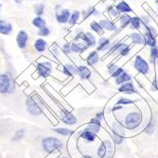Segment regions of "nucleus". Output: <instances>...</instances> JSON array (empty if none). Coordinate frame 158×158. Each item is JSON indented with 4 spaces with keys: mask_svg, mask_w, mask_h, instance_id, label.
Instances as JSON below:
<instances>
[{
    "mask_svg": "<svg viewBox=\"0 0 158 158\" xmlns=\"http://www.w3.org/2000/svg\"><path fill=\"white\" fill-rule=\"evenodd\" d=\"M41 146L43 151L50 154L55 152H61L64 149V143L55 136H45L41 141Z\"/></svg>",
    "mask_w": 158,
    "mask_h": 158,
    "instance_id": "obj_1",
    "label": "nucleus"
},
{
    "mask_svg": "<svg viewBox=\"0 0 158 158\" xmlns=\"http://www.w3.org/2000/svg\"><path fill=\"white\" fill-rule=\"evenodd\" d=\"M16 82L13 76L9 73L0 74V94L1 95H10L15 92Z\"/></svg>",
    "mask_w": 158,
    "mask_h": 158,
    "instance_id": "obj_2",
    "label": "nucleus"
},
{
    "mask_svg": "<svg viewBox=\"0 0 158 158\" xmlns=\"http://www.w3.org/2000/svg\"><path fill=\"white\" fill-rule=\"evenodd\" d=\"M26 108L27 113L33 117H39L44 114L42 102L37 98V96H30L26 99Z\"/></svg>",
    "mask_w": 158,
    "mask_h": 158,
    "instance_id": "obj_3",
    "label": "nucleus"
},
{
    "mask_svg": "<svg viewBox=\"0 0 158 158\" xmlns=\"http://www.w3.org/2000/svg\"><path fill=\"white\" fill-rule=\"evenodd\" d=\"M142 123V114L140 112H131L127 114L124 119L125 128L129 130H135Z\"/></svg>",
    "mask_w": 158,
    "mask_h": 158,
    "instance_id": "obj_4",
    "label": "nucleus"
},
{
    "mask_svg": "<svg viewBox=\"0 0 158 158\" xmlns=\"http://www.w3.org/2000/svg\"><path fill=\"white\" fill-rule=\"evenodd\" d=\"M36 72L38 77L48 79L52 75L53 72V64L49 60L39 61L36 64Z\"/></svg>",
    "mask_w": 158,
    "mask_h": 158,
    "instance_id": "obj_5",
    "label": "nucleus"
},
{
    "mask_svg": "<svg viewBox=\"0 0 158 158\" xmlns=\"http://www.w3.org/2000/svg\"><path fill=\"white\" fill-rule=\"evenodd\" d=\"M59 117L62 120L63 123H64L65 125H68V126H72V125H75L77 122H78V118L73 113H71L70 111L63 108V107H60L59 108Z\"/></svg>",
    "mask_w": 158,
    "mask_h": 158,
    "instance_id": "obj_6",
    "label": "nucleus"
},
{
    "mask_svg": "<svg viewBox=\"0 0 158 158\" xmlns=\"http://www.w3.org/2000/svg\"><path fill=\"white\" fill-rule=\"evenodd\" d=\"M113 153H114L113 144L109 140L102 141L97 152V154L99 158H111Z\"/></svg>",
    "mask_w": 158,
    "mask_h": 158,
    "instance_id": "obj_7",
    "label": "nucleus"
},
{
    "mask_svg": "<svg viewBox=\"0 0 158 158\" xmlns=\"http://www.w3.org/2000/svg\"><path fill=\"white\" fill-rule=\"evenodd\" d=\"M134 67L135 70H137L139 73L143 75H147L150 72V66L148 62L139 55L136 56L134 60Z\"/></svg>",
    "mask_w": 158,
    "mask_h": 158,
    "instance_id": "obj_8",
    "label": "nucleus"
},
{
    "mask_svg": "<svg viewBox=\"0 0 158 158\" xmlns=\"http://www.w3.org/2000/svg\"><path fill=\"white\" fill-rule=\"evenodd\" d=\"M70 10L67 9H62L58 11L55 12V17L56 20L59 24H67L70 18Z\"/></svg>",
    "mask_w": 158,
    "mask_h": 158,
    "instance_id": "obj_9",
    "label": "nucleus"
},
{
    "mask_svg": "<svg viewBox=\"0 0 158 158\" xmlns=\"http://www.w3.org/2000/svg\"><path fill=\"white\" fill-rule=\"evenodd\" d=\"M28 34L25 31H20L16 36V44L20 49H25L27 46Z\"/></svg>",
    "mask_w": 158,
    "mask_h": 158,
    "instance_id": "obj_10",
    "label": "nucleus"
},
{
    "mask_svg": "<svg viewBox=\"0 0 158 158\" xmlns=\"http://www.w3.org/2000/svg\"><path fill=\"white\" fill-rule=\"evenodd\" d=\"M80 40L81 42H83L88 48L89 47H95L97 45V39L94 36V34H92L91 32H82Z\"/></svg>",
    "mask_w": 158,
    "mask_h": 158,
    "instance_id": "obj_11",
    "label": "nucleus"
},
{
    "mask_svg": "<svg viewBox=\"0 0 158 158\" xmlns=\"http://www.w3.org/2000/svg\"><path fill=\"white\" fill-rule=\"evenodd\" d=\"M77 75L81 80H90L92 77V71L86 65H79L77 66Z\"/></svg>",
    "mask_w": 158,
    "mask_h": 158,
    "instance_id": "obj_12",
    "label": "nucleus"
},
{
    "mask_svg": "<svg viewBox=\"0 0 158 158\" xmlns=\"http://www.w3.org/2000/svg\"><path fill=\"white\" fill-rule=\"evenodd\" d=\"M62 72L66 77H74L77 75V66L71 63H67L62 66Z\"/></svg>",
    "mask_w": 158,
    "mask_h": 158,
    "instance_id": "obj_13",
    "label": "nucleus"
},
{
    "mask_svg": "<svg viewBox=\"0 0 158 158\" xmlns=\"http://www.w3.org/2000/svg\"><path fill=\"white\" fill-rule=\"evenodd\" d=\"M99 24H100V26L102 27L103 30L107 31L116 32L118 30V25L116 23H114L113 21L109 20V19H102L99 21Z\"/></svg>",
    "mask_w": 158,
    "mask_h": 158,
    "instance_id": "obj_14",
    "label": "nucleus"
},
{
    "mask_svg": "<svg viewBox=\"0 0 158 158\" xmlns=\"http://www.w3.org/2000/svg\"><path fill=\"white\" fill-rule=\"evenodd\" d=\"M100 127H102V121L97 119L96 118H91L90 122L88 123L87 126H86L85 129L97 135L100 131Z\"/></svg>",
    "mask_w": 158,
    "mask_h": 158,
    "instance_id": "obj_15",
    "label": "nucleus"
},
{
    "mask_svg": "<svg viewBox=\"0 0 158 158\" xmlns=\"http://www.w3.org/2000/svg\"><path fill=\"white\" fill-rule=\"evenodd\" d=\"M112 46V42L110 41V39L106 38V37H100L98 39V47H97V51H106L109 50L110 48Z\"/></svg>",
    "mask_w": 158,
    "mask_h": 158,
    "instance_id": "obj_16",
    "label": "nucleus"
},
{
    "mask_svg": "<svg viewBox=\"0 0 158 158\" xmlns=\"http://www.w3.org/2000/svg\"><path fill=\"white\" fill-rule=\"evenodd\" d=\"M118 91L121 92V93L127 94V95H132V94L136 93V90L135 88V85L133 84V82H130V81L121 84L119 86V88H118Z\"/></svg>",
    "mask_w": 158,
    "mask_h": 158,
    "instance_id": "obj_17",
    "label": "nucleus"
},
{
    "mask_svg": "<svg viewBox=\"0 0 158 158\" xmlns=\"http://www.w3.org/2000/svg\"><path fill=\"white\" fill-rule=\"evenodd\" d=\"M34 48L38 53H44L48 48V42L43 38H38L34 42Z\"/></svg>",
    "mask_w": 158,
    "mask_h": 158,
    "instance_id": "obj_18",
    "label": "nucleus"
},
{
    "mask_svg": "<svg viewBox=\"0 0 158 158\" xmlns=\"http://www.w3.org/2000/svg\"><path fill=\"white\" fill-rule=\"evenodd\" d=\"M99 62V54L97 50L91 51L88 56L86 57V63L89 66H94Z\"/></svg>",
    "mask_w": 158,
    "mask_h": 158,
    "instance_id": "obj_19",
    "label": "nucleus"
},
{
    "mask_svg": "<svg viewBox=\"0 0 158 158\" xmlns=\"http://www.w3.org/2000/svg\"><path fill=\"white\" fill-rule=\"evenodd\" d=\"M12 32V25L6 20H0V34L10 35Z\"/></svg>",
    "mask_w": 158,
    "mask_h": 158,
    "instance_id": "obj_20",
    "label": "nucleus"
},
{
    "mask_svg": "<svg viewBox=\"0 0 158 158\" xmlns=\"http://www.w3.org/2000/svg\"><path fill=\"white\" fill-rule=\"evenodd\" d=\"M88 48V47L86 46L84 43H79V42H73L71 44V50H72V53L75 54H80L84 52L86 49Z\"/></svg>",
    "mask_w": 158,
    "mask_h": 158,
    "instance_id": "obj_21",
    "label": "nucleus"
},
{
    "mask_svg": "<svg viewBox=\"0 0 158 158\" xmlns=\"http://www.w3.org/2000/svg\"><path fill=\"white\" fill-rule=\"evenodd\" d=\"M144 45L150 47V48H153L156 47L157 41H156V36L152 35V33L148 32V31H144Z\"/></svg>",
    "mask_w": 158,
    "mask_h": 158,
    "instance_id": "obj_22",
    "label": "nucleus"
},
{
    "mask_svg": "<svg viewBox=\"0 0 158 158\" xmlns=\"http://www.w3.org/2000/svg\"><path fill=\"white\" fill-rule=\"evenodd\" d=\"M82 14V18L83 19H87L88 17H90V16H99L100 15V12H99V10H98L95 7H88L86 10H82V12H81Z\"/></svg>",
    "mask_w": 158,
    "mask_h": 158,
    "instance_id": "obj_23",
    "label": "nucleus"
},
{
    "mask_svg": "<svg viewBox=\"0 0 158 158\" xmlns=\"http://www.w3.org/2000/svg\"><path fill=\"white\" fill-rule=\"evenodd\" d=\"M79 135H80L81 138H82L83 140L87 141V142H93L97 138L96 134H94V133H92V132H90L88 130H86V129H84L83 131L80 132Z\"/></svg>",
    "mask_w": 158,
    "mask_h": 158,
    "instance_id": "obj_24",
    "label": "nucleus"
},
{
    "mask_svg": "<svg viewBox=\"0 0 158 158\" xmlns=\"http://www.w3.org/2000/svg\"><path fill=\"white\" fill-rule=\"evenodd\" d=\"M53 132L56 133L57 135H62V136H69L73 135L74 131L70 128H65V127H57L53 129Z\"/></svg>",
    "mask_w": 158,
    "mask_h": 158,
    "instance_id": "obj_25",
    "label": "nucleus"
},
{
    "mask_svg": "<svg viewBox=\"0 0 158 158\" xmlns=\"http://www.w3.org/2000/svg\"><path fill=\"white\" fill-rule=\"evenodd\" d=\"M131 18L132 16L129 15V13H122L121 15H119L118 17V22L120 25V28H125L128 26H130V22H131Z\"/></svg>",
    "mask_w": 158,
    "mask_h": 158,
    "instance_id": "obj_26",
    "label": "nucleus"
},
{
    "mask_svg": "<svg viewBox=\"0 0 158 158\" xmlns=\"http://www.w3.org/2000/svg\"><path fill=\"white\" fill-rule=\"evenodd\" d=\"M111 129H112V133H114V134L122 135V136H124V135H125V128L118 121H114L112 124V128Z\"/></svg>",
    "mask_w": 158,
    "mask_h": 158,
    "instance_id": "obj_27",
    "label": "nucleus"
},
{
    "mask_svg": "<svg viewBox=\"0 0 158 158\" xmlns=\"http://www.w3.org/2000/svg\"><path fill=\"white\" fill-rule=\"evenodd\" d=\"M130 38H131L132 42L135 45H139V46L144 45V36L139 32H136V31L132 32L130 34Z\"/></svg>",
    "mask_w": 158,
    "mask_h": 158,
    "instance_id": "obj_28",
    "label": "nucleus"
},
{
    "mask_svg": "<svg viewBox=\"0 0 158 158\" xmlns=\"http://www.w3.org/2000/svg\"><path fill=\"white\" fill-rule=\"evenodd\" d=\"M116 8L118 10L119 13H130V12H133V10H132L131 6L129 5L127 2H125V1H120L119 3H118Z\"/></svg>",
    "mask_w": 158,
    "mask_h": 158,
    "instance_id": "obj_29",
    "label": "nucleus"
},
{
    "mask_svg": "<svg viewBox=\"0 0 158 158\" xmlns=\"http://www.w3.org/2000/svg\"><path fill=\"white\" fill-rule=\"evenodd\" d=\"M131 49H132V48H131L130 45H128V44H126V43H122L121 42V45L119 47V49H118V53L121 57H126V56H128L129 54H130Z\"/></svg>",
    "mask_w": 158,
    "mask_h": 158,
    "instance_id": "obj_30",
    "label": "nucleus"
},
{
    "mask_svg": "<svg viewBox=\"0 0 158 158\" xmlns=\"http://www.w3.org/2000/svg\"><path fill=\"white\" fill-rule=\"evenodd\" d=\"M131 80H132V76L129 74V73H127V72H125V71H124V72L120 76H118V78H116V83L118 84V85H121V84H123L125 82L131 81Z\"/></svg>",
    "mask_w": 158,
    "mask_h": 158,
    "instance_id": "obj_31",
    "label": "nucleus"
},
{
    "mask_svg": "<svg viewBox=\"0 0 158 158\" xmlns=\"http://www.w3.org/2000/svg\"><path fill=\"white\" fill-rule=\"evenodd\" d=\"M90 28L95 33H97L98 35H102L104 33V31H105L102 28V27L100 26L99 22H97V21H92L90 23Z\"/></svg>",
    "mask_w": 158,
    "mask_h": 158,
    "instance_id": "obj_32",
    "label": "nucleus"
},
{
    "mask_svg": "<svg viewBox=\"0 0 158 158\" xmlns=\"http://www.w3.org/2000/svg\"><path fill=\"white\" fill-rule=\"evenodd\" d=\"M49 51H50V53L53 55V57H54L55 59H59L60 57H61V54L63 53L61 48L59 47V45H57L56 43H55V44H53V45L50 46Z\"/></svg>",
    "mask_w": 158,
    "mask_h": 158,
    "instance_id": "obj_33",
    "label": "nucleus"
},
{
    "mask_svg": "<svg viewBox=\"0 0 158 158\" xmlns=\"http://www.w3.org/2000/svg\"><path fill=\"white\" fill-rule=\"evenodd\" d=\"M141 26H142V23H141L140 16H133L131 18V22H130L131 28H133L135 31H137V30H140Z\"/></svg>",
    "mask_w": 158,
    "mask_h": 158,
    "instance_id": "obj_34",
    "label": "nucleus"
},
{
    "mask_svg": "<svg viewBox=\"0 0 158 158\" xmlns=\"http://www.w3.org/2000/svg\"><path fill=\"white\" fill-rule=\"evenodd\" d=\"M81 13L80 10H74L73 12H71V14H70V18H69L68 23L70 25H75V24H77L78 21L80 20V18H81Z\"/></svg>",
    "mask_w": 158,
    "mask_h": 158,
    "instance_id": "obj_35",
    "label": "nucleus"
},
{
    "mask_svg": "<svg viewBox=\"0 0 158 158\" xmlns=\"http://www.w3.org/2000/svg\"><path fill=\"white\" fill-rule=\"evenodd\" d=\"M32 25L35 27H37V28H39V30H40V28H42V27H44L47 26V22L42 16H36L32 20Z\"/></svg>",
    "mask_w": 158,
    "mask_h": 158,
    "instance_id": "obj_36",
    "label": "nucleus"
},
{
    "mask_svg": "<svg viewBox=\"0 0 158 158\" xmlns=\"http://www.w3.org/2000/svg\"><path fill=\"white\" fill-rule=\"evenodd\" d=\"M25 136V130L24 129H19L15 133L13 134L12 137H11V141L12 142H19L21 141Z\"/></svg>",
    "mask_w": 158,
    "mask_h": 158,
    "instance_id": "obj_37",
    "label": "nucleus"
},
{
    "mask_svg": "<svg viewBox=\"0 0 158 158\" xmlns=\"http://www.w3.org/2000/svg\"><path fill=\"white\" fill-rule=\"evenodd\" d=\"M106 11L108 12L109 15H110L112 18H114H114H118L119 15H120V13L118 12V10H117V8H116V7H114V6H108Z\"/></svg>",
    "mask_w": 158,
    "mask_h": 158,
    "instance_id": "obj_38",
    "label": "nucleus"
},
{
    "mask_svg": "<svg viewBox=\"0 0 158 158\" xmlns=\"http://www.w3.org/2000/svg\"><path fill=\"white\" fill-rule=\"evenodd\" d=\"M45 10H46V6L45 4L43 3H39V4H36L34 6V12L36 14V16H42L43 14L45 13Z\"/></svg>",
    "mask_w": 158,
    "mask_h": 158,
    "instance_id": "obj_39",
    "label": "nucleus"
},
{
    "mask_svg": "<svg viewBox=\"0 0 158 158\" xmlns=\"http://www.w3.org/2000/svg\"><path fill=\"white\" fill-rule=\"evenodd\" d=\"M158 59V48L157 47H153L151 48L150 50V61L152 64H154Z\"/></svg>",
    "mask_w": 158,
    "mask_h": 158,
    "instance_id": "obj_40",
    "label": "nucleus"
},
{
    "mask_svg": "<svg viewBox=\"0 0 158 158\" xmlns=\"http://www.w3.org/2000/svg\"><path fill=\"white\" fill-rule=\"evenodd\" d=\"M154 130H155V120H154V118H152L150 122L148 123V125L145 128V133L148 135H152V134H153Z\"/></svg>",
    "mask_w": 158,
    "mask_h": 158,
    "instance_id": "obj_41",
    "label": "nucleus"
},
{
    "mask_svg": "<svg viewBox=\"0 0 158 158\" xmlns=\"http://www.w3.org/2000/svg\"><path fill=\"white\" fill-rule=\"evenodd\" d=\"M61 49H62V52L67 56L72 54V50H71V44H69V43H64V44L62 46Z\"/></svg>",
    "mask_w": 158,
    "mask_h": 158,
    "instance_id": "obj_42",
    "label": "nucleus"
},
{
    "mask_svg": "<svg viewBox=\"0 0 158 158\" xmlns=\"http://www.w3.org/2000/svg\"><path fill=\"white\" fill-rule=\"evenodd\" d=\"M49 34H50V30H49V27H48L47 26L40 28V30L38 31V35L41 37H47Z\"/></svg>",
    "mask_w": 158,
    "mask_h": 158,
    "instance_id": "obj_43",
    "label": "nucleus"
},
{
    "mask_svg": "<svg viewBox=\"0 0 158 158\" xmlns=\"http://www.w3.org/2000/svg\"><path fill=\"white\" fill-rule=\"evenodd\" d=\"M112 137H113L114 143H116V144H118V145L121 144V143L123 142V139H124V136L117 135V134H114V133H112Z\"/></svg>",
    "mask_w": 158,
    "mask_h": 158,
    "instance_id": "obj_44",
    "label": "nucleus"
},
{
    "mask_svg": "<svg viewBox=\"0 0 158 158\" xmlns=\"http://www.w3.org/2000/svg\"><path fill=\"white\" fill-rule=\"evenodd\" d=\"M135 102L132 99H129V98H121L118 100L117 104L118 105H128V104H132L134 103Z\"/></svg>",
    "mask_w": 158,
    "mask_h": 158,
    "instance_id": "obj_45",
    "label": "nucleus"
},
{
    "mask_svg": "<svg viewBox=\"0 0 158 158\" xmlns=\"http://www.w3.org/2000/svg\"><path fill=\"white\" fill-rule=\"evenodd\" d=\"M140 19H141V23L144 27H147V26H150L151 23H152V20H151V17L149 15H142L140 16Z\"/></svg>",
    "mask_w": 158,
    "mask_h": 158,
    "instance_id": "obj_46",
    "label": "nucleus"
},
{
    "mask_svg": "<svg viewBox=\"0 0 158 158\" xmlns=\"http://www.w3.org/2000/svg\"><path fill=\"white\" fill-rule=\"evenodd\" d=\"M118 67H119L118 65H117L116 64H114V63L108 64V65H107V71H108V73H109L110 75H112Z\"/></svg>",
    "mask_w": 158,
    "mask_h": 158,
    "instance_id": "obj_47",
    "label": "nucleus"
},
{
    "mask_svg": "<svg viewBox=\"0 0 158 158\" xmlns=\"http://www.w3.org/2000/svg\"><path fill=\"white\" fill-rule=\"evenodd\" d=\"M145 31H148V32L152 33V35H154V36H156V35H157V31H156V28H155L153 26H152V25L145 27Z\"/></svg>",
    "mask_w": 158,
    "mask_h": 158,
    "instance_id": "obj_48",
    "label": "nucleus"
},
{
    "mask_svg": "<svg viewBox=\"0 0 158 158\" xmlns=\"http://www.w3.org/2000/svg\"><path fill=\"white\" fill-rule=\"evenodd\" d=\"M123 72H124V69H123L122 67H118V68L111 75V77H113V78H118V77L120 76Z\"/></svg>",
    "mask_w": 158,
    "mask_h": 158,
    "instance_id": "obj_49",
    "label": "nucleus"
},
{
    "mask_svg": "<svg viewBox=\"0 0 158 158\" xmlns=\"http://www.w3.org/2000/svg\"><path fill=\"white\" fill-rule=\"evenodd\" d=\"M151 89L152 91H157L158 90V78H155L152 82V85H151Z\"/></svg>",
    "mask_w": 158,
    "mask_h": 158,
    "instance_id": "obj_50",
    "label": "nucleus"
},
{
    "mask_svg": "<svg viewBox=\"0 0 158 158\" xmlns=\"http://www.w3.org/2000/svg\"><path fill=\"white\" fill-rule=\"evenodd\" d=\"M97 119H98V120H100V121H102L103 120V118H104V113L102 111V112H98V113H97L96 114V117H95Z\"/></svg>",
    "mask_w": 158,
    "mask_h": 158,
    "instance_id": "obj_51",
    "label": "nucleus"
},
{
    "mask_svg": "<svg viewBox=\"0 0 158 158\" xmlns=\"http://www.w3.org/2000/svg\"><path fill=\"white\" fill-rule=\"evenodd\" d=\"M122 109V105H116V106H114L113 108H112V111L113 112H114V111H118V110H121Z\"/></svg>",
    "mask_w": 158,
    "mask_h": 158,
    "instance_id": "obj_52",
    "label": "nucleus"
},
{
    "mask_svg": "<svg viewBox=\"0 0 158 158\" xmlns=\"http://www.w3.org/2000/svg\"><path fill=\"white\" fill-rule=\"evenodd\" d=\"M23 1L24 0H14V2H15L16 4H21V3H23Z\"/></svg>",
    "mask_w": 158,
    "mask_h": 158,
    "instance_id": "obj_53",
    "label": "nucleus"
},
{
    "mask_svg": "<svg viewBox=\"0 0 158 158\" xmlns=\"http://www.w3.org/2000/svg\"><path fill=\"white\" fill-rule=\"evenodd\" d=\"M81 158H92L91 156H89V155H83Z\"/></svg>",
    "mask_w": 158,
    "mask_h": 158,
    "instance_id": "obj_54",
    "label": "nucleus"
},
{
    "mask_svg": "<svg viewBox=\"0 0 158 158\" xmlns=\"http://www.w3.org/2000/svg\"><path fill=\"white\" fill-rule=\"evenodd\" d=\"M155 4L157 5V11H158V0H155Z\"/></svg>",
    "mask_w": 158,
    "mask_h": 158,
    "instance_id": "obj_55",
    "label": "nucleus"
},
{
    "mask_svg": "<svg viewBox=\"0 0 158 158\" xmlns=\"http://www.w3.org/2000/svg\"><path fill=\"white\" fill-rule=\"evenodd\" d=\"M58 158H70V157H68V156H60Z\"/></svg>",
    "mask_w": 158,
    "mask_h": 158,
    "instance_id": "obj_56",
    "label": "nucleus"
},
{
    "mask_svg": "<svg viewBox=\"0 0 158 158\" xmlns=\"http://www.w3.org/2000/svg\"><path fill=\"white\" fill-rule=\"evenodd\" d=\"M1 7H2V5H1V4H0V10H1Z\"/></svg>",
    "mask_w": 158,
    "mask_h": 158,
    "instance_id": "obj_57",
    "label": "nucleus"
},
{
    "mask_svg": "<svg viewBox=\"0 0 158 158\" xmlns=\"http://www.w3.org/2000/svg\"><path fill=\"white\" fill-rule=\"evenodd\" d=\"M154 1H155V0H154Z\"/></svg>",
    "mask_w": 158,
    "mask_h": 158,
    "instance_id": "obj_58",
    "label": "nucleus"
},
{
    "mask_svg": "<svg viewBox=\"0 0 158 158\" xmlns=\"http://www.w3.org/2000/svg\"><path fill=\"white\" fill-rule=\"evenodd\" d=\"M32 1H33V0H32Z\"/></svg>",
    "mask_w": 158,
    "mask_h": 158,
    "instance_id": "obj_59",
    "label": "nucleus"
}]
</instances>
